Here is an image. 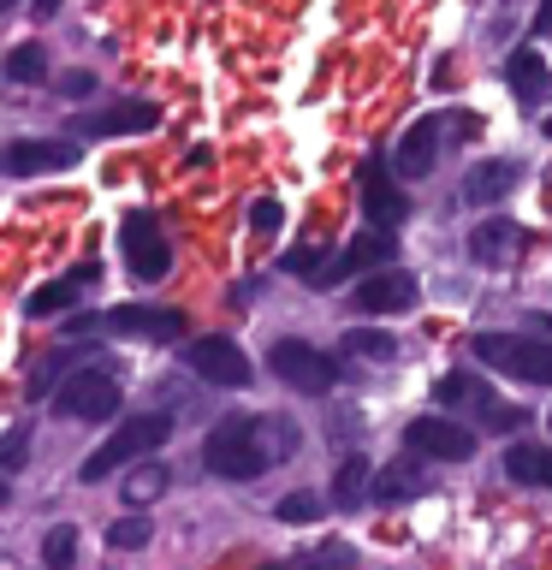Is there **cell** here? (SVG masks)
<instances>
[{"mask_svg": "<svg viewBox=\"0 0 552 570\" xmlns=\"http://www.w3.org/2000/svg\"><path fill=\"white\" fill-rule=\"evenodd\" d=\"M297 458V422L285 416H220L203 440V470L214 481H256Z\"/></svg>", "mask_w": 552, "mask_h": 570, "instance_id": "cell-1", "label": "cell"}, {"mask_svg": "<svg viewBox=\"0 0 552 570\" xmlns=\"http://www.w3.org/2000/svg\"><path fill=\"white\" fill-rule=\"evenodd\" d=\"M167 440H172V416H160V410L131 416V422L114 428V434H107L96 452L78 463V481H83V488H96V481H107L114 470H137V463H149V452H160Z\"/></svg>", "mask_w": 552, "mask_h": 570, "instance_id": "cell-2", "label": "cell"}, {"mask_svg": "<svg viewBox=\"0 0 552 570\" xmlns=\"http://www.w3.org/2000/svg\"><path fill=\"white\" fill-rule=\"evenodd\" d=\"M475 131H481V119L463 114V107H452V114H427V119H416L398 137L392 167H398V178H427V173L440 167V155L452 149V137H475Z\"/></svg>", "mask_w": 552, "mask_h": 570, "instance_id": "cell-3", "label": "cell"}, {"mask_svg": "<svg viewBox=\"0 0 552 570\" xmlns=\"http://www.w3.org/2000/svg\"><path fill=\"white\" fill-rule=\"evenodd\" d=\"M434 399H440L445 410H463V416H470V422H481V428H493V434H516V428H529V410L505 404V399H499V392H493L487 381H475L470 368H452V374H440Z\"/></svg>", "mask_w": 552, "mask_h": 570, "instance_id": "cell-4", "label": "cell"}, {"mask_svg": "<svg viewBox=\"0 0 552 570\" xmlns=\"http://www.w3.org/2000/svg\"><path fill=\"white\" fill-rule=\"evenodd\" d=\"M475 363H487V368L505 374V381H523V386H552V338L475 333Z\"/></svg>", "mask_w": 552, "mask_h": 570, "instance_id": "cell-5", "label": "cell"}, {"mask_svg": "<svg viewBox=\"0 0 552 570\" xmlns=\"http://www.w3.org/2000/svg\"><path fill=\"white\" fill-rule=\"evenodd\" d=\"M119 399H125V386H119V374L114 368H96V363H83L71 381L53 392V410L71 422H107V416H119Z\"/></svg>", "mask_w": 552, "mask_h": 570, "instance_id": "cell-6", "label": "cell"}, {"mask_svg": "<svg viewBox=\"0 0 552 570\" xmlns=\"http://www.w3.org/2000/svg\"><path fill=\"white\" fill-rule=\"evenodd\" d=\"M267 368H274L292 392H333L345 381L338 356H327L321 345H309V338H279V345L267 351Z\"/></svg>", "mask_w": 552, "mask_h": 570, "instance_id": "cell-7", "label": "cell"}, {"mask_svg": "<svg viewBox=\"0 0 552 570\" xmlns=\"http://www.w3.org/2000/svg\"><path fill=\"white\" fill-rule=\"evenodd\" d=\"M185 368L196 374V381L220 386V392H244L249 386V356L238 351V338L226 333H203L185 345Z\"/></svg>", "mask_w": 552, "mask_h": 570, "instance_id": "cell-8", "label": "cell"}, {"mask_svg": "<svg viewBox=\"0 0 552 570\" xmlns=\"http://www.w3.org/2000/svg\"><path fill=\"white\" fill-rule=\"evenodd\" d=\"M392 249H398V238H392V232H356V238L327 262V274L315 279V292H333V285H351V279L363 285L368 274H386Z\"/></svg>", "mask_w": 552, "mask_h": 570, "instance_id": "cell-9", "label": "cell"}, {"mask_svg": "<svg viewBox=\"0 0 552 570\" xmlns=\"http://www.w3.org/2000/svg\"><path fill=\"white\" fill-rule=\"evenodd\" d=\"M119 249H125V267H131L137 279H167V274H172V244L160 238L155 214H142V208L125 214V226H119Z\"/></svg>", "mask_w": 552, "mask_h": 570, "instance_id": "cell-10", "label": "cell"}, {"mask_svg": "<svg viewBox=\"0 0 552 570\" xmlns=\"http://www.w3.org/2000/svg\"><path fill=\"white\" fill-rule=\"evenodd\" d=\"M404 445L410 458H427V463H463L475 458V428H463L452 416H416L404 428Z\"/></svg>", "mask_w": 552, "mask_h": 570, "instance_id": "cell-11", "label": "cell"}, {"mask_svg": "<svg viewBox=\"0 0 552 570\" xmlns=\"http://www.w3.org/2000/svg\"><path fill=\"white\" fill-rule=\"evenodd\" d=\"M149 125H160V107L137 101V96H114V101H101V107L71 114L66 131L71 137H125V131H149Z\"/></svg>", "mask_w": 552, "mask_h": 570, "instance_id": "cell-12", "label": "cell"}, {"mask_svg": "<svg viewBox=\"0 0 552 570\" xmlns=\"http://www.w3.org/2000/svg\"><path fill=\"white\" fill-rule=\"evenodd\" d=\"M78 160H83V142H66V137H53V142H42V137H18V142H7V173H12V178L71 173Z\"/></svg>", "mask_w": 552, "mask_h": 570, "instance_id": "cell-13", "label": "cell"}, {"mask_svg": "<svg viewBox=\"0 0 552 570\" xmlns=\"http://www.w3.org/2000/svg\"><path fill=\"white\" fill-rule=\"evenodd\" d=\"M356 203H363V214L374 220V232H392L410 214V196L392 190V178L381 173V160H374V155L356 167Z\"/></svg>", "mask_w": 552, "mask_h": 570, "instance_id": "cell-14", "label": "cell"}, {"mask_svg": "<svg viewBox=\"0 0 552 570\" xmlns=\"http://www.w3.org/2000/svg\"><path fill=\"white\" fill-rule=\"evenodd\" d=\"M107 333H131V338H155V345H167V338L185 333V315L178 309H160V303H119V309L101 315Z\"/></svg>", "mask_w": 552, "mask_h": 570, "instance_id": "cell-15", "label": "cell"}, {"mask_svg": "<svg viewBox=\"0 0 552 570\" xmlns=\"http://www.w3.org/2000/svg\"><path fill=\"white\" fill-rule=\"evenodd\" d=\"M351 303L363 315H410L416 309V279H410L404 267H386V274H368L363 285H356Z\"/></svg>", "mask_w": 552, "mask_h": 570, "instance_id": "cell-16", "label": "cell"}, {"mask_svg": "<svg viewBox=\"0 0 552 570\" xmlns=\"http://www.w3.org/2000/svg\"><path fill=\"white\" fill-rule=\"evenodd\" d=\"M463 249H470V262H475V267H511V262L529 249V232L516 226V220H481V226L470 232V244H463Z\"/></svg>", "mask_w": 552, "mask_h": 570, "instance_id": "cell-17", "label": "cell"}, {"mask_svg": "<svg viewBox=\"0 0 552 570\" xmlns=\"http://www.w3.org/2000/svg\"><path fill=\"white\" fill-rule=\"evenodd\" d=\"M516 178H523V167L516 160H475L470 173H463V208H493V203H505V196L516 190Z\"/></svg>", "mask_w": 552, "mask_h": 570, "instance_id": "cell-18", "label": "cell"}, {"mask_svg": "<svg viewBox=\"0 0 552 570\" xmlns=\"http://www.w3.org/2000/svg\"><path fill=\"white\" fill-rule=\"evenodd\" d=\"M505 83H511V96H516L523 114H541L546 96H552V71L541 60V48H516L505 60Z\"/></svg>", "mask_w": 552, "mask_h": 570, "instance_id": "cell-19", "label": "cell"}, {"mask_svg": "<svg viewBox=\"0 0 552 570\" xmlns=\"http://www.w3.org/2000/svg\"><path fill=\"white\" fill-rule=\"evenodd\" d=\"M83 285H101V267L96 262H78L71 274H60L53 285H42V292L24 297V315H66L71 303L83 297Z\"/></svg>", "mask_w": 552, "mask_h": 570, "instance_id": "cell-20", "label": "cell"}, {"mask_svg": "<svg viewBox=\"0 0 552 570\" xmlns=\"http://www.w3.org/2000/svg\"><path fill=\"white\" fill-rule=\"evenodd\" d=\"M427 488H434V475L422 470V458H398V463H386V470L374 475V499H381V505H404V499H422Z\"/></svg>", "mask_w": 552, "mask_h": 570, "instance_id": "cell-21", "label": "cell"}, {"mask_svg": "<svg viewBox=\"0 0 552 570\" xmlns=\"http://www.w3.org/2000/svg\"><path fill=\"white\" fill-rule=\"evenodd\" d=\"M505 475L516 481V488H552V445L511 440L505 445Z\"/></svg>", "mask_w": 552, "mask_h": 570, "instance_id": "cell-22", "label": "cell"}, {"mask_svg": "<svg viewBox=\"0 0 552 570\" xmlns=\"http://www.w3.org/2000/svg\"><path fill=\"white\" fill-rule=\"evenodd\" d=\"M363 499H374V463H368L363 452H351V458L333 470V505H338V511H356Z\"/></svg>", "mask_w": 552, "mask_h": 570, "instance_id": "cell-23", "label": "cell"}, {"mask_svg": "<svg viewBox=\"0 0 552 570\" xmlns=\"http://www.w3.org/2000/svg\"><path fill=\"white\" fill-rule=\"evenodd\" d=\"M7 78H12V83H42V78H48V48H42V42H18V48L7 53Z\"/></svg>", "mask_w": 552, "mask_h": 570, "instance_id": "cell-24", "label": "cell"}, {"mask_svg": "<svg viewBox=\"0 0 552 570\" xmlns=\"http://www.w3.org/2000/svg\"><path fill=\"white\" fill-rule=\"evenodd\" d=\"M160 493H167V470H160V463H137V470L125 475V505H149Z\"/></svg>", "mask_w": 552, "mask_h": 570, "instance_id": "cell-25", "label": "cell"}, {"mask_svg": "<svg viewBox=\"0 0 552 570\" xmlns=\"http://www.w3.org/2000/svg\"><path fill=\"white\" fill-rule=\"evenodd\" d=\"M149 534H155V523L149 517H119V523H107V547L114 552H137V547H149Z\"/></svg>", "mask_w": 552, "mask_h": 570, "instance_id": "cell-26", "label": "cell"}, {"mask_svg": "<svg viewBox=\"0 0 552 570\" xmlns=\"http://www.w3.org/2000/svg\"><path fill=\"white\" fill-rule=\"evenodd\" d=\"M71 559H78V529H71V523H53L48 541H42V564H48V570H71Z\"/></svg>", "mask_w": 552, "mask_h": 570, "instance_id": "cell-27", "label": "cell"}, {"mask_svg": "<svg viewBox=\"0 0 552 570\" xmlns=\"http://www.w3.org/2000/svg\"><path fill=\"white\" fill-rule=\"evenodd\" d=\"M345 351L363 356V363H392V356H398V338L392 333H345Z\"/></svg>", "mask_w": 552, "mask_h": 570, "instance_id": "cell-28", "label": "cell"}, {"mask_svg": "<svg viewBox=\"0 0 552 570\" xmlns=\"http://www.w3.org/2000/svg\"><path fill=\"white\" fill-rule=\"evenodd\" d=\"M279 523H315L321 517V493H285L279 505H274Z\"/></svg>", "mask_w": 552, "mask_h": 570, "instance_id": "cell-29", "label": "cell"}, {"mask_svg": "<svg viewBox=\"0 0 552 570\" xmlns=\"http://www.w3.org/2000/svg\"><path fill=\"white\" fill-rule=\"evenodd\" d=\"M303 570H351V547H315Z\"/></svg>", "mask_w": 552, "mask_h": 570, "instance_id": "cell-30", "label": "cell"}, {"mask_svg": "<svg viewBox=\"0 0 552 570\" xmlns=\"http://www.w3.org/2000/svg\"><path fill=\"white\" fill-rule=\"evenodd\" d=\"M249 226H256V232H279L285 226V208L274 203V196H262V203L249 208Z\"/></svg>", "mask_w": 552, "mask_h": 570, "instance_id": "cell-31", "label": "cell"}, {"mask_svg": "<svg viewBox=\"0 0 552 570\" xmlns=\"http://www.w3.org/2000/svg\"><path fill=\"white\" fill-rule=\"evenodd\" d=\"M24 452H30V428H12V440H7V458H0V470L18 475V463H24Z\"/></svg>", "mask_w": 552, "mask_h": 570, "instance_id": "cell-32", "label": "cell"}, {"mask_svg": "<svg viewBox=\"0 0 552 570\" xmlns=\"http://www.w3.org/2000/svg\"><path fill=\"white\" fill-rule=\"evenodd\" d=\"M66 89H71V96H89V89H96V78H89V71H71Z\"/></svg>", "mask_w": 552, "mask_h": 570, "instance_id": "cell-33", "label": "cell"}, {"mask_svg": "<svg viewBox=\"0 0 552 570\" xmlns=\"http://www.w3.org/2000/svg\"><path fill=\"white\" fill-rule=\"evenodd\" d=\"M534 30H541V36L552 30V0H546V7H541V12H534Z\"/></svg>", "mask_w": 552, "mask_h": 570, "instance_id": "cell-34", "label": "cell"}, {"mask_svg": "<svg viewBox=\"0 0 552 570\" xmlns=\"http://www.w3.org/2000/svg\"><path fill=\"white\" fill-rule=\"evenodd\" d=\"M546 137H552V119H546Z\"/></svg>", "mask_w": 552, "mask_h": 570, "instance_id": "cell-35", "label": "cell"}, {"mask_svg": "<svg viewBox=\"0 0 552 570\" xmlns=\"http://www.w3.org/2000/svg\"><path fill=\"white\" fill-rule=\"evenodd\" d=\"M546 422H552V416H546Z\"/></svg>", "mask_w": 552, "mask_h": 570, "instance_id": "cell-36", "label": "cell"}]
</instances>
